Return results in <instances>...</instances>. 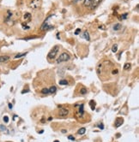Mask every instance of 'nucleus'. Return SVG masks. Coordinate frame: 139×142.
<instances>
[{"instance_id": "f257e3e1", "label": "nucleus", "mask_w": 139, "mask_h": 142, "mask_svg": "<svg viewBox=\"0 0 139 142\" xmlns=\"http://www.w3.org/2000/svg\"><path fill=\"white\" fill-rule=\"evenodd\" d=\"M58 51H59V46L58 45H55L54 47H52L50 52L48 53V55H47V57H48V59H55L56 56L57 54L58 53Z\"/></svg>"}, {"instance_id": "f03ea898", "label": "nucleus", "mask_w": 139, "mask_h": 142, "mask_svg": "<svg viewBox=\"0 0 139 142\" xmlns=\"http://www.w3.org/2000/svg\"><path fill=\"white\" fill-rule=\"evenodd\" d=\"M70 59H71V56L69 55L68 53L64 52V53H62V54L59 56V57L57 59V63H58V64H60V63H64V62L69 61Z\"/></svg>"}, {"instance_id": "7ed1b4c3", "label": "nucleus", "mask_w": 139, "mask_h": 142, "mask_svg": "<svg viewBox=\"0 0 139 142\" xmlns=\"http://www.w3.org/2000/svg\"><path fill=\"white\" fill-rule=\"evenodd\" d=\"M101 2H102V0H92V2H91V4L89 5V8L91 10H94L101 4Z\"/></svg>"}, {"instance_id": "20e7f679", "label": "nucleus", "mask_w": 139, "mask_h": 142, "mask_svg": "<svg viewBox=\"0 0 139 142\" xmlns=\"http://www.w3.org/2000/svg\"><path fill=\"white\" fill-rule=\"evenodd\" d=\"M68 114H69V110L65 108H61L59 110V111H58V116H59V117H66Z\"/></svg>"}, {"instance_id": "39448f33", "label": "nucleus", "mask_w": 139, "mask_h": 142, "mask_svg": "<svg viewBox=\"0 0 139 142\" xmlns=\"http://www.w3.org/2000/svg\"><path fill=\"white\" fill-rule=\"evenodd\" d=\"M52 28V27L48 24V22H47V19H46L45 21H44V23L42 24L41 29V30H47V29H49V28Z\"/></svg>"}, {"instance_id": "423d86ee", "label": "nucleus", "mask_w": 139, "mask_h": 142, "mask_svg": "<svg viewBox=\"0 0 139 142\" xmlns=\"http://www.w3.org/2000/svg\"><path fill=\"white\" fill-rule=\"evenodd\" d=\"M123 122H124V119L121 117H118V118L116 119V121H115V126H116V127H118L119 126H121L123 124Z\"/></svg>"}, {"instance_id": "0eeeda50", "label": "nucleus", "mask_w": 139, "mask_h": 142, "mask_svg": "<svg viewBox=\"0 0 139 142\" xmlns=\"http://www.w3.org/2000/svg\"><path fill=\"white\" fill-rule=\"evenodd\" d=\"M10 60V57L9 56H0V64L1 63H5V62Z\"/></svg>"}, {"instance_id": "6e6552de", "label": "nucleus", "mask_w": 139, "mask_h": 142, "mask_svg": "<svg viewBox=\"0 0 139 142\" xmlns=\"http://www.w3.org/2000/svg\"><path fill=\"white\" fill-rule=\"evenodd\" d=\"M85 132H86V128H85V127H82V128H80V129L77 131V134H80V135H82V134H85Z\"/></svg>"}, {"instance_id": "1a4fd4ad", "label": "nucleus", "mask_w": 139, "mask_h": 142, "mask_svg": "<svg viewBox=\"0 0 139 142\" xmlns=\"http://www.w3.org/2000/svg\"><path fill=\"white\" fill-rule=\"evenodd\" d=\"M83 37L85 39H87V40H90V38H89V34H88V31H85V32L83 33Z\"/></svg>"}, {"instance_id": "9d476101", "label": "nucleus", "mask_w": 139, "mask_h": 142, "mask_svg": "<svg viewBox=\"0 0 139 142\" xmlns=\"http://www.w3.org/2000/svg\"><path fill=\"white\" fill-rule=\"evenodd\" d=\"M120 28H121V24H120V23H117V24H115V25L113 26V30H114V31H118V30H119Z\"/></svg>"}, {"instance_id": "9b49d317", "label": "nucleus", "mask_w": 139, "mask_h": 142, "mask_svg": "<svg viewBox=\"0 0 139 142\" xmlns=\"http://www.w3.org/2000/svg\"><path fill=\"white\" fill-rule=\"evenodd\" d=\"M26 54H27L26 52L25 53H19V54H17V55L15 56V59H17V58H21V57H25Z\"/></svg>"}, {"instance_id": "f8f14e48", "label": "nucleus", "mask_w": 139, "mask_h": 142, "mask_svg": "<svg viewBox=\"0 0 139 142\" xmlns=\"http://www.w3.org/2000/svg\"><path fill=\"white\" fill-rule=\"evenodd\" d=\"M56 91H57V88H56V87L52 86V87H50V89H49V93H55Z\"/></svg>"}, {"instance_id": "ddd939ff", "label": "nucleus", "mask_w": 139, "mask_h": 142, "mask_svg": "<svg viewBox=\"0 0 139 142\" xmlns=\"http://www.w3.org/2000/svg\"><path fill=\"white\" fill-rule=\"evenodd\" d=\"M59 85L66 86V85H68V81H67L66 80H60V81H59Z\"/></svg>"}, {"instance_id": "4468645a", "label": "nucleus", "mask_w": 139, "mask_h": 142, "mask_svg": "<svg viewBox=\"0 0 139 142\" xmlns=\"http://www.w3.org/2000/svg\"><path fill=\"white\" fill-rule=\"evenodd\" d=\"M79 114H80V117L81 116H82V114H83V104H80V109H79Z\"/></svg>"}, {"instance_id": "2eb2a0df", "label": "nucleus", "mask_w": 139, "mask_h": 142, "mask_svg": "<svg viewBox=\"0 0 139 142\" xmlns=\"http://www.w3.org/2000/svg\"><path fill=\"white\" fill-rule=\"evenodd\" d=\"M117 51H118V45H117V44H115L112 47V51H113V53H116V52H117Z\"/></svg>"}, {"instance_id": "dca6fc26", "label": "nucleus", "mask_w": 139, "mask_h": 142, "mask_svg": "<svg viewBox=\"0 0 139 142\" xmlns=\"http://www.w3.org/2000/svg\"><path fill=\"white\" fill-rule=\"evenodd\" d=\"M41 93L48 94V93H49V89H47V88H44V89L41 90Z\"/></svg>"}, {"instance_id": "f3484780", "label": "nucleus", "mask_w": 139, "mask_h": 142, "mask_svg": "<svg viewBox=\"0 0 139 142\" xmlns=\"http://www.w3.org/2000/svg\"><path fill=\"white\" fill-rule=\"evenodd\" d=\"M91 2H92V0H85V1H84V5H85V6H89Z\"/></svg>"}, {"instance_id": "a211bd4d", "label": "nucleus", "mask_w": 139, "mask_h": 142, "mask_svg": "<svg viewBox=\"0 0 139 142\" xmlns=\"http://www.w3.org/2000/svg\"><path fill=\"white\" fill-rule=\"evenodd\" d=\"M90 104H91V109L94 110V108H95V106H94V104H95V102H94V100H91V101H90Z\"/></svg>"}, {"instance_id": "6ab92c4d", "label": "nucleus", "mask_w": 139, "mask_h": 142, "mask_svg": "<svg viewBox=\"0 0 139 142\" xmlns=\"http://www.w3.org/2000/svg\"><path fill=\"white\" fill-rule=\"evenodd\" d=\"M80 93L81 94H82V95H84V94H86L87 93V89H86V88H82L81 89V91H80Z\"/></svg>"}, {"instance_id": "aec40b11", "label": "nucleus", "mask_w": 139, "mask_h": 142, "mask_svg": "<svg viewBox=\"0 0 139 142\" xmlns=\"http://www.w3.org/2000/svg\"><path fill=\"white\" fill-rule=\"evenodd\" d=\"M131 68V64H125L124 66V69L126 70V69H129Z\"/></svg>"}, {"instance_id": "412c9836", "label": "nucleus", "mask_w": 139, "mask_h": 142, "mask_svg": "<svg viewBox=\"0 0 139 142\" xmlns=\"http://www.w3.org/2000/svg\"><path fill=\"white\" fill-rule=\"evenodd\" d=\"M127 15H128V13H124V14L121 15V19H122V20L126 19V18H127Z\"/></svg>"}, {"instance_id": "4be33fe9", "label": "nucleus", "mask_w": 139, "mask_h": 142, "mask_svg": "<svg viewBox=\"0 0 139 142\" xmlns=\"http://www.w3.org/2000/svg\"><path fill=\"white\" fill-rule=\"evenodd\" d=\"M30 16H31V15H30L29 13H27L26 15H24V19H27V18H29L30 19Z\"/></svg>"}, {"instance_id": "5701e85b", "label": "nucleus", "mask_w": 139, "mask_h": 142, "mask_svg": "<svg viewBox=\"0 0 139 142\" xmlns=\"http://www.w3.org/2000/svg\"><path fill=\"white\" fill-rule=\"evenodd\" d=\"M4 121L5 122H9V117H7V116L4 117Z\"/></svg>"}, {"instance_id": "b1692460", "label": "nucleus", "mask_w": 139, "mask_h": 142, "mask_svg": "<svg viewBox=\"0 0 139 142\" xmlns=\"http://www.w3.org/2000/svg\"><path fill=\"white\" fill-rule=\"evenodd\" d=\"M112 73H113V74H117L118 73V69H113Z\"/></svg>"}, {"instance_id": "393cba45", "label": "nucleus", "mask_w": 139, "mask_h": 142, "mask_svg": "<svg viewBox=\"0 0 139 142\" xmlns=\"http://www.w3.org/2000/svg\"><path fill=\"white\" fill-rule=\"evenodd\" d=\"M68 139H69V140H75L74 136H72V135H69L68 136Z\"/></svg>"}, {"instance_id": "a878e982", "label": "nucleus", "mask_w": 139, "mask_h": 142, "mask_svg": "<svg viewBox=\"0 0 139 142\" xmlns=\"http://www.w3.org/2000/svg\"><path fill=\"white\" fill-rule=\"evenodd\" d=\"M80 33H81V29H79V28H78V29H77V31L75 32V34H76V35H77V34H79Z\"/></svg>"}, {"instance_id": "bb28decb", "label": "nucleus", "mask_w": 139, "mask_h": 142, "mask_svg": "<svg viewBox=\"0 0 139 142\" xmlns=\"http://www.w3.org/2000/svg\"><path fill=\"white\" fill-rule=\"evenodd\" d=\"M99 127H100V128H101V129H103V128H104V127H103V124H101V125H99Z\"/></svg>"}, {"instance_id": "cd10ccee", "label": "nucleus", "mask_w": 139, "mask_h": 142, "mask_svg": "<svg viewBox=\"0 0 139 142\" xmlns=\"http://www.w3.org/2000/svg\"><path fill=\"white\" fill-rule=\"evenodd\" d=\"M78 1H80V0H74V1H73V3H74V4H77Z\"/></svg>"}, {"instance_id": "c85d7f7f", "label": "nucleus", "mask_w": 139, "mask_h": 142, "mask_svg": "<svg viewBox=\"0 0 139 142\" xmlns=\"http://www.w3.org/2000/svg\"><path fill=\"white\" fill-rule=\"evenodd\" d=\"M1 127V129H3V130H4V129H5V127H4L3 125H1V127Z\"/></svg>"}, {"instance_id": "c756f323", "label": "nucleus", "mask_w": 139, "mask_h": 142, "mask_svg": "<svg viewBox=\"0 0 139 142\" xmlns=\"http://www.w3.org/2000/svg\"><path fill=\"white\" fill-rule=\"evenodd\" d=\"M9 107H10V109H12V104H9Z\"/></svg>"}, {"instance_id": "7c9ffc66", "label": "nucleus", "mask_w": 139, "mask_h": 142, "mask_svg": "<svg viewBox=\"0 0 139 142\" xmlns=\"http://www.w3.org/2000/svg\"><path fill=\"white\" fill-rule=\"evenodd\" d=\"M43 132H44V131H43V130H41V131H40V133H39V134H42Z\"/></svg>"}, {"instance_id": "2f4dec72", "label": "nucleus", "mask_w": 139, "mask_h": 142, "mask_svg": "<svg viewBox=\"0 0 139 142\" xmlns=\"http://www.w3.org/2000/svg\"><path fill=\"white\" fill-rule=\"evenodd\" d=\"M54 142H59V140H54Z\"/></svg>"}, {"instance_id": "473e14b6", "label": "nucleus", "mask_w": 139, "mask_h": 142, "mask_svg": "<svg viewBox=\"0 0 139 142\" xmlns=\"http://www.w3.org/2000/svg\"><path fill=\"white\" fill-rule=\"evenodd\" d=\"M0 2H1V0H0Z\"/></svg>"}]
</instances>
